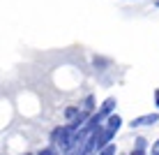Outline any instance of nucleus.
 Returning a JSON list of instances; mask_svg holds the SVG:
<instances>
[{
  "label": "nucleus",
  "instance_id": "f257e3e1",
  "mask_svg": "<svg viewBox=\"0 0 159 155\" xmlns=\"http://www.w3.org/2000/svg\"><path fill=\"white\" fill-rule=\"evenodd\" d=\"M72 141H74V132L69 125H62V127H56L51 132V143L53 146H60L62 151H69L72 148Z\"/></svg>",
  "mask_w": 159,
  "mask_h": 155
},
{
  "label": "nucleus",
  "instance_id": "f03ea898",
  "mask_svg": "<svg viewBox=\"0 0 159 155\" xmlns=\"http://www.w3.org/2000/svg\"><path fill=\"white\" fill-rule=\"evenodd\" d=\"M120 127H122V118H120L118 114H111V116H108V118H106V125H104V130H106V134H108V137H111V139H113V137L118 134V130H120Z\"/></svg>",
  "mask_w": 159,
  "mask_h": 155
},
{
  "label": "nucleus",
  "instance_id": "7ed1b4c3",
  "mask_svg": "<svg viewBox=\"0 0 159 155\" xmlns=\"http://www.w3.org/2000/svg\"><path fill=\"white\" fill-rule=\"evenodd\" d=\"M159 120V114H145V116H139V118H134L129 123V127H150L155 125Z\"/></svg>",
  "mask_w": 159,
  "mask_h": 155
},
{
  "label": "nucleus",
  "instance_id": "20e7f679",
  "mask_svg": "<svg viewBox=\"0 0 159 155\" xmlns=\"http://www.w3.org/2000/svg\"><path fill=\"white\" fill-rule=\"evenodd\" d=\"M116 107H118V99H116V97H106V99L102 102V107H99V111H97V114H99L102 118H108V116L116 111Z\"/></svg>",
  "mask_w": 159,
  "mask_h": 155
},
{
  "label": "nucleus",
  "instance_id": "39448f33",
  "mask_svg": "<svg viewBox=\"0 0 159 155\" xmlns=\"http://www.w3.org/2000/svg\"><path fill=\"white\" fill-rule=\"evenodd\" d=\"M116 153H118V148H116V143H113V141L106 143L102 151H97V155H116Z\"/></svg>",
  "mask_w": 159,
  "mask_h": 155
},
{
  "label": "nucleus",
  "instance_id": "423d86ee",
  "mask_svg": "<svg viewBox=\"0 0 159 155\" xmlns=\"http://www.w3.org/2000/svg\"><path fill=\"white\" fill-rule=\"evenodd\" d=\"M79 114H81L79 107H67V109H65V118H67V120H74Z\"/></svg>",
  "mask_w": 159,
  "mask_h": 155
},
{
  "label": "nucleus",
  "instance_id": "0eeeda50",
  "mask_svg": "<svg viewBox=\"0 0 159 155\" xmlns=\"http://www.w3.org/2000/svg\"><path fill=\"white\" fill-rule=\"evenodd\" d=\"M37 155H60V153H58V146H53V143H51V146L42 148V151L37 153Z\"/></svg>",
  "mask_w": 159,
  "mask_h": 155
},
{
  "label": "nucleus",
  "instance_id": "6e6552de",
  "mask_svg": "<svg viewBox=\"0 0 159 155\" xmlns=\"http://www.w3.org/2000/svg\"><path fill=\"white\" fill-rule=\"evenodd\" d=\"M92 109H95V97H92V95H88V97H85V111L95 114V111H92Z\"/></svg>",
  "mask_w": 159,
  "mask_h": 155
},
{
  "label": "nucleus",
  "instance_id": "1a4fd4ad",
  "mask_svg": "<svg viewBox=\"0 0 159 155\" xmlns=\"http://www.w3.org/2000/svg\"><path fill=\"white\" fill-rule=\"evenodd\" d=\"M134 148H141V151H145V148H148V139L139 137V139H136V143H134Z\"/></svg>",
  "mask_w": 159,
  "mask_h": 155
},
{
  "label": "nucleus",
  "instance_id": "9d476101",
  "mask_svg": "<svg viewBox=\"0 0 159 155\" xmlns=\"http://www.w3.org/2000/svg\"><path fill=\"white\" fill-rule=\"evenodd\" d=\"M150 155H159V139L152 141V148H150Z\"/></svg>",
  "mask_w": 159,
  "mask_h": 155
},
{
  "label": "nucleus",
  "instance_id": "9b49d317",
  "mask_svg": "<svg viewBox=\"0 0 159 155\" xmlns=\"http://www.w3.org/2000/svg\"><path fill=\"white\" fill-rule=\"evenodd\" d=\"M129 155H148L145 151H141V148H131V153Z\"/></svg>",
  "mask_w": 159,
  "mask_h": 155
},
{
  "label": "nucleus",
  "instance_id": "f8f14e48",
  "mask_svg": "<svg viewBox=\"0 0 159 155\" xmlns=\"http://www.w3.org/2000/svg\"><path fill=\"white\" fill-rule=\"evenodd\" d=\"M76 155H90V153H88V151H85V146H81V148H79V151H76Z\"/></svg>",
  "mask_w": 159,
  "mask_h": 155
},
{
  "label": "nucleus",
  "instance_id": "ddd939ff",
  "mask_svg": "<svg viewBox=\"0 0 159 155\" xmlns=\"http://www.w3.org/2000/svg\"><path fill=\"white\" fill-rule=\"evenodd\" d=\"M155 104H157V109H159V88L155 90Z\"/></svg>",
  "mask_w": 159,
  "mask_h": 155
},
{
  "label": "nucleus",
  "instance_id": "4468645a",
  "mask_svg": "<svg viewBox=\"0 0 159 155\" xmlns=\"http://www.w3.org/2000/svg\"><path fill=\"white\" fill-rule=\"evenodd\" d=\"M152 2H155V7H159V0H152Z\"/></svg>",
  "mask_w": 159,
  "mask_h": 155
},
{
  "label": "nucleus",
  "instance_id": "2eb2a0df",
  "mask_svg": "<svg viewBox=\"0 0 159 155\" xmlns=\"http://www.w3.org/2000/svg\"><path fill=\"white\" fill-rule=\"evenodd\" d=\"M90 155H95V153H90Z\"/></svg>",
  "mask_w": 159,
  "mask_h": 155
}]
</instances>
